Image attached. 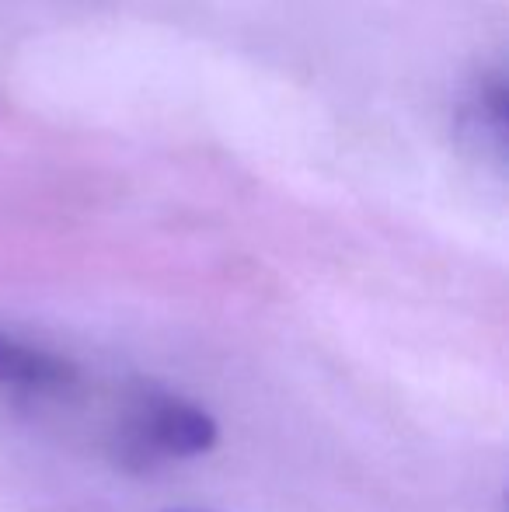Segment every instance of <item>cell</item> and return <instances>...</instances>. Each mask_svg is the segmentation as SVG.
Listing matches in <instances>:
<instances>
[{
  "mask_svg": "<svg viewBox=\"0 0 509 512\" xmlns=\"http://www.w3.org/2000/svg\"><path fill=\"white\" fill-rule=\"evenodd\" d=\"M217 439L220 425L203 405L154 387L136 394L116 425L119 457L133 467L203 457L217 446Z\"/></svg>",
  "mask_w": 509,
  "mask_h": 512,
  "instance_id": "cell-1",
  "label": "cell"
},
{
  "mask_svg": "<svg viewBox=\"0 0 509 512\" xmlns=\"http://www.w3.org/2000/svg\"><path fill=\"white\" fill-rule=\"evenodd\" d=\"M70 377H74V370L60 356H53L46 349H35V345L0 331V387L49 391V387L70 384Z\"/></svg>",
  "mask_w": 509,
  "mask_h": 512,
  "instance_id": "cell-2",
  "label": "cell"
},
{
  "mask_svg": "<svg viewBox=\"0 0 509 512\" xmlns=\"http://www.w3.org/2000/svg\"><path fill=\"white\" fill-rule=\"evenodd\" d=\"M503 77L492 74L489 84L478 88V95L468 102V129L482 140H489V147H496V154H503V140H506V112H503Z\"/></svg>",
  "mask_w": 509,
  "mask_h": 512,
  "instance_id": "cell-3",
  "label": "cell"
},
{
  "mask_svg": "<svg viewBox=\"0 0 509 512\" xmlns=\"http://www.w3.org/2000/svg\"><path fill=\"white\" fill-rule=\"evenodd\" d=\"M171 512H210V509H171Z\"/></svg>",
  "mask_w": 509,
  "mask_h": 512,
  "instance_id": "cell-4",
  "label": "cell"
}]
</instances>
